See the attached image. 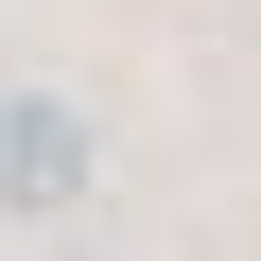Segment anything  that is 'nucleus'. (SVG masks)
Returning <instances> with one entry per match:
<instances>
[{"instance_id":"1","label":"nucleus","mask_w":261,"mask_h":261,"mask_svg":"<svg viewBox=\"0 0 261 261\" xmlns=\"http://www.w3.org/2000/svg\"><path fill=\"white\" fill-rule=\"evenodd\" d=\"M87 174H105V122L70 87H0V209L53 226V209H87Z\"/></svg>"}]
</instances>
